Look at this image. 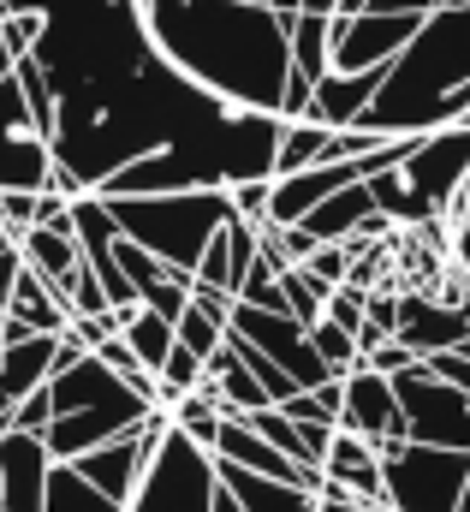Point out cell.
I'll return each mask as SVG.
<instances>
[{"label":"cell","instance_id":"cell-1","mask_svg":"<svg viewBox=\"0 0 470 512\" xmlns=\"http://www.w3.org/2000/svg\"><path fill=\"white\" fill-rule=\"evenodd\" d=\"M0 12H42L36 66L54 84V167L102 191L119 167L167 143L280 149V114L238 108L185 78L149 36L143 0H0Z\"/></svg>","mask_w":470,"mask_h":512},{"label":"cell","instance_id":"cell-2","mask_svg":"<svg viewBox=\"0 0 470 512\" xmlns=\"http://www.w3.org/2000/svg\"><path fill=\"white\" fill-rule=\"evenodd\" d=\"M155 48L238 108L280 114L292 78V12L268 0H143Z\"/></svg>","mask_w":470,"mask_h":512},{"label":"cell","instance_id":"cell-3","mask_svg":"<svg viewBox=\"0 0 470 512\" xmlns=\"http://www.w3.org/2000/svg\"><path fill=\"white\" fill-rule=\"evenodd\" d=\"M470 114V0H447L423 12L417 36L393 54L375 102L363 108V131L411 137V131L459 126Z\"/></svg>","mask_w":470,"mask_h":512},{"label":"cell","instance_id":"cell-4","mask_svg":"<svg viewBox=\"0 0 470 512\" xmlns=\"http://www.w3.org/2000/svg\"><path fill=\"white\" fill-rule=\"evenodd\" d=\"M48 399H54V423H48V453L54 459H84L90 447L102 441H119V435H137L155 411L149 393L119 376L114 364H102L96 352H72L54 382H48Z\"/></svg>","mask_w":470,"mask_h":512},{"label":"cell","instance_id":"cell-5","mask_svg":"<svg viewBox=\"0 0 470 512\" xmlns=\"http://www.w3.org/2000/svg\"><path fill=\"white\" fill-rule=\"evenodd\" d=\"M119 233L137 239L143 251H155L167 268L197 274V262L209 251V239L233 221V197L227 191H155V197H108Z\"/></svg>","mask_w":470,"mask_h":512},{"label":"cell","instance_id":"cell-6","mask_svg":"<svg viewBox=\"0 0 470 512\" xmlns=\"http://www.w3.org/2000/svg\"><path fill=\"white\" fill-rule=\"evenodd\" d=\"M470 483V453L429 447V441H387L381 447V512H459Z\"/></svg>","mask_w":470,"mask_h":512},{"label":"cell","instance_id":"cell-7","mask_svg":"<svg viewBox=\"0 0 470 512\" xmlns=\"http://www.w3.org/2000/svg\"><path fill=\"white\" fill-rule=\"evenodd\" d=\"M221 501V465L209 447H197L191 435L167 429V441L155 447L137 495H131V512H215Z\"/></svg>","mask_w":470,"mask_h":512},{"label":"cell","instance_id":"cell-8","mask_svg":"<svg viewBox=\"0 0 470 512\" xmlns=\"http://www.w3.org/2000/svg\"><path fill=\"white\" fill-rule=\"evenodd\" d=\"M399 411H405V435L429 441V447H459L470 453V393L447 376L429 370V358H417L411 370L393 376Z\"/></svg>","mask_w":470,"mask_h":512},{"label":"cell","instance_id":"cell-9","mask_svg":"<svg viewBox=\"0 0 470 512\" xmlns=\"http://www.w3.org/2000/svg\"><path fill=\"white\" fill-rule=\"evenodd\" d=\"M423 12H334V66L328 72H369V66H393V54L417 36Z\"/></svg>","mask_w":470,"mask_h":512},{"label":"cell","instance_id":"cell-10","mask_svg":"<svg viewBox=\"0 0 470 512\" xmlns=\"http://www.w3.org/2000/svg\"><path fill=\"white\" fill-rule=\"evenodd\" d=\"M72 352H84L72 334H12V340H0V429L12 417V405L54 382V370Z\"/></svg>","mask_w":470,"mask_h":512},{"label":"cell","instance_id":"cell-11","mask_svg":"<svg viewBox=\"0 0 470 512\" xmlns=\"http://www.w3.org/2000/svg\"><path fill=\"white\" fill-rule=\"evenodd\" d=\"M340 429H352V435L375 441V447L399 441V435H405V411H399L393 376H381V370H369V364L346 370V376H340Z\"/></svg>","mask_w":470,"mask_h":512},{"label":"cell","instance_id":"cell-12","mask_svg":"<svg viewBox=\"0 0 470 512\" xmlns=\"http://www.w3.org/2000/svg\"><path fill=\"white\" fill-rule=\"evenodd\" d=\"M322 477H328L322 495H346V501H363V507L381 512V495L387 489H381V447L375 441L340 429L334 447H328V459H322Z\"/></svg>","mask_w":470,"mask_h":512},{"label":"cell","instance_id":"cell-13","mask_svg":"<svg viewBox=\"0 0 470 512\" xmlns=\"http://www.w3.org/2000/svg\"><path fill=\"white\" fill-rule=\"evenodd\" d=\"M399 340L417 352V358H435V352H453L470 340V304H435V298H399Z\"/></svg>","mask_w":470,"mask_h":512},{"label":"cell","instance_id":"cell-14","mask_svg":"<svg viewBox=\"0 0 470 512\" xmlns=\"http://www.w3.org/2000/svg\"><path fill=\"white\" fill-rule=\"evenodd\" d=\"M381 78H387V66H369V72H322L304 120H322V126H334V131L357 126V120H363V108L375 102Z\"/></svg>","mask_w":470,"mask_h":512},{"label":"cell","instance_id":"cell-15","mask_svg":"<svg viewBox=\"0 0 470 512\" xmlns=\"http://www.w3.org/2000/svg\"><path fill=\"white\" fill-rule=\"evenodd\" d=\"M18 245H24V262H30L54 292L84 268V245H78V233H72V209H66L60 221H36V227H24Z\"/></svg>","mask_w":470,"mask_h":512},{"label":"cell","instance_id":"cell-16","mask_svg":"<svg viewBox=\"0 0 470 512\" xmlns=\"http://www.w3.org/2000/svg\"><path fill=\"white\" fill-rule=\"evenodd\" d=\"M54 185V143L36 126L0 131V191H48Z\"/></svg>","mask_w":470,"mask_h":512},{"label":"cell","instance_id":"cell-17","mask_svg":"<svg viewBox=\"0 0 470 512\" xmlns=\"http://www.w3.org/2000/svg\"><path fill=\"white\" fill-rule=\"evenodd\" d=\"M6 316L24 322V328H36V334H66V328H72V304H66L30 262L18 268V280H12V292H6Z\"/></svg>","mask_w":470,"mask_h":512},{"label":"cell","instance_id":"cell-18","mask_svg":"<svg viewBox=\"0 0 470 512\" xmlns=\"http://www.w3.org/2000/svg\"><path fill=\"white\" fill-rule=\"evenodd\" d=\"M215 465H221V483L233 489V501L244 512H322V495H304V489H292V483L256 477V471L227 465V459H215Z\"/></svg>","mask_w":470,"mask_h":512},{"label":"cell","instance_id":"cell-19","mask_svg":"<svg viewBox=\"0 0 470 512\" xmlns=\"http://www.w3.org/2000/svg\"><path fill=\"white\" fill-rule=\"evenodd\" d=\"M125 346L137 352V364L149 370V376H161V364H167V352L179 346V322L173 316H161V310H149V304H137V310H125Z\"/></svg>","mask_w":470,"mask_h":512},{"label":"cell","instance_id":"cell-20","mask_svg":"<svg viewBox=\"0 0 470 512\" xmlns=\"http://www.w3.org/2000/svg\"><path fill=\"white\" fill-rule=\"evenodd\" d=\"M292 66L304 78H322L334 66V12H316V6L292 12Z\"/></svg>","mask_w":470,"mask_h":512},{"label":"cell","instance_id":"cell-21","mask_svg":"<svg viewBox=\"0 0 470 512\" xmlns=\"http://www.w3.org/2000/svg\"><path fill=\"white\" fill-rule=\"evenodd\" d=\"M203 382L215 387V399H221L227 411H262V405H274V399H268V387L250 376V364L238 358L233 346H221V352L209 358V376H203Z\"/></svg>","mask_w":470,"mask_h":512},{"label":"cell","instance_id":"cell-22","mask_svg":"<svg viewBox=\"0 0 470 512\" xmlns=\"http://www.w3.org/2000/svg\"><path fill=\"white\" fill-rule=\"evenodd\" d=\"M42 512H125L114 495H102L78 465H66V459H54V471H48V501Z\"/></svg>","mask_w":470,"mask_h":512},{"label":"cell","instance_id":"cell-23","mask_svg":"<svg viewBox=\"0 0 470 512\" xmlns=\"http://www.w3.org/2000/svg\"><path fill=\"white\" fill-rule=\"evenodd\" d=\"M167 411H173V429H179V435H191L197 447H209V453H215V441H221V423H227V405L215 399V387L203 382L197 393L173 399Z\"/></svg>","mask_w":470,"mask_h":512},{"label":"cell","instance_id":"cell-24","mask_svg":"<svg viewBox=\"0 0 470 512\" xmlns=\"http://www.w3.org/2000/svg\"><path fill=\"white\" fill-rule=\"evenodd\" d=\"M244 423L262 435V441H274L286 459H298V465H310V471H322L316 465V447H310V435H304V423L286 411V405H262V411H244Z\"/></svg>","mask_w":470,"mask_h":512},{"label":"cell","instance_id":"cell-25","mask_svg":"<svg viewBox=\"0 0 470 512\" xmlns=\"http://www.w3.org/2000/svg\"><path fill=\"white\" fill-rule=\"evenodd\" d=\"M328 137H334V126H322V120H286L280 149H274V179H280V173H304V167H316L322 149H328Z\"/></svg>","mask_w":470,"mask_h":512},{"label":"cell","instance_id":"cell-26","mask_svg":"<svg viewBox=\"0 0 470 512\" xmlns=\"http://www.w3.org/2000/svg\"><path fill=\"white\" fill-rule=\"evenodd\" d=\"M179 346H191L203 364L227 346V316H209L203 304H185V316H179Z\"/></svg>","mask_w":470,"mask_h":512},{"label":"cell","instance_id":"cell-27","mask_svg":"<svg viewBox=\"0 0 470 512\" xmlns=\"http://www.w3.org/2000/svg\"><path fill=\"white\" fill-rule=\"evenodd\" d=\"M310 340H316V352H322V364H328L334 376H346V370H357V364H363L357 334H352V328H340L334 316H322V322L310 328Z\"/></svg>","mask_w":470,"mask_h":512},{"label":"cell","instance_id":"cell-28","mask_svg":"<svg viewBox=\"0 0 470 512\" xmlns=\"http://www.w3.org/2000/svg\"><path fill=\"white\" fill-rule=\"evenodd\" d=\"M203 376H209V364L191 352V346H173L167 352V364H161V405H173V399H185V393H197L203 387Z\"/></svg>","mask_w":470,"mask_h":512},{"label":"cell","instance_id":"cell-29","mask_svg":"<svg viewBox=\"0 0 470 512\" xmlns=\"http://www.w3.org/2000/svg\"><path fill=\"white\" fill-rule=\"evenodd\" d=\"M357 245H363V239H352V245H316V251H310V262H304V268H310V280H316L322 292H340V286L352 280Z\"/></svg>","mask_w":470,"mask_h":512},{"label":"cell","instance_id":"cell-30","mask_svg":"<svg viewBox=\"0 0 470 512\" xmlns=\"http://www.w3.org/2000/svg\"><path fill=\"white\" fill-rule=\"evenodd\" d=\"M48 423H54V399H48V387H36L30 399H18L12 417H6V429H24V435H48Z\"/></svg>","mask_w":470,"mask_h":512},{"label":"cell","instance_id":"cell-31","mask_svg":"<svg viewBox=\"0 0 470 512\" xmlns=\"http://www.w3.org/2000/svg\"><path fill=\"white\" fill-rule=\"evenodd\" d=\"M268 185H274V179H244V185H233V191H227V197H233V215L268 221Z\"/></svg>","mask_w":470,"mask_h":512},{"label":"cell","instance_id":"cell-32","mask_svg":"<svg viewBox=\"0 0 470 512\" xmlns=\"http://www.w3.org/2000/svg\"><path fill=\"white\" fill-rule=\"evenodd\" d=\"M36 197L42 191H0V227H12V233L36 227Z\"/></svg>","mask_w":470,"mask_h":512},{"label":"cell","instance_id":"cell-33","mask_svg":"<svg viewBox=\"0 0 470 512\" xmlns=\"http://www.w3.org/2000/svg\"><path fill=\"white\" fill-rule=\"evenodd\" d=\"M363 364H369V370H381V376H399V370H411V364H417V352H411V346L393 334V340H381V346H375Z\"/></svg>","mask_w":470,"mask_h":512},{"label":"cell","instance_id":"cell-34","mask_svg":"<svg viewBox=\"0 0 470 512\" xmlns=\"http://www.w3.org/2000/svg\"><path fill=\"white\" fill-rule=\"evenodd\" d=\"M453 274L470 286V215H459V221H453Z\"/></svg>","mask_w":470,"mask_h":512},{"label":"cell","instance_id":"cell-35","mask_svg":"<svg viewBox=\"0 0 470 512\" xmlns=\"http://www.w3.org/2000/svg\"><path fill=\"white\" fill-rule=\"evenodd\" d=\"M369 6H381V12H435V6H447V0H369ZM363 12V6H357Z\"/></svg>","mask_w":470,"mask_h":512},{"label":"cell","instance_id":"cell-36","mask_svg":"<svg viewBox=\"0 0 470 512\" xmlns=\"http://www.w3.org/2000/svg\"><path fill=\"white\" fill-rule=\"evenodd\" d=\"M322 512H375V507H363V501H346V495H322Z\"/></svg>","mask_w":470,"mask_h":512},{"label":"cell","instance_id":"cell-37","mask_svg":"<svg viewBox=\"0 0 470 512\" xmlns=\"http://www.w3.org/2000/svg\"><path fill=\"white\" fill-rule=\"evenodd\" d=\"M12 66H18V54H12V42H6V30H0V84L12 78Z\"/></svg>","mask_w":470,"mask_h":512},{"label":"cell","instance_id":"cell-38","mask_svg":"<svg viewBox=\"0 0 470 512\" xmlns=\"http://www.w3.org/2000/svg\"><path fill=\"white\" fill-rule=\"evenodd\" d=\"M215 512H244V507L233 501V489H227V483H221V501H215Z\"/></svg>","mask_w":470,"mask_h":512},{"label":"cell","instance_id":"cell-39","mask_svg":"<svg viewBox=\"0 0 470 512\" xmlns=\"http://www.w3.org/2000/svg\"><path fill=\"white\" fill-rule=\"evenodd\" d=\"M304 6H316V12H340V0H304Z\"/></svg>","mask_w":470,"mask_h":512},{"label":"cell","instance_id":"cell-40","mask_svg":"<svg viewBox=\"0 0 470 512\" xmlns=\"http://www.w3.org/2000/svg\"><path fill=\"white\" fill-rule=\"evenodd\" d=\"M268 6H280V12H298V6H304V0H268Z\"/></svg>","mask_w":470,"mask_h":512},{"label":"cell","instance_id":"cell-41","mask_svg":"<svg viewBox=\"0 0 470 512\" xmlns=\"http://www.w3.org/2000/svg\"><path fill=\"white\" fill-rule=\"evenodd\" d=\"M459 512H470V483H465V495H459Z\"/></svg>","mask_w":470,"mask_h":512},{"label":"cell","instance_id":"cell-42","mask_svg":"<svg viewBox=\"0 0 470 512\" xmlns=\"http://www.w3.org/2000/svg\"><path fill=\"white\" fill-rule=\"evenodd\" d=\"M0 340H6V310H0Z\"/></svg>","mask_w":470,"mask_h":512},{"label":"cell","instance_id":"cell-43","mask_svg":"<svg viewBox=\"0 0 470 512\" xmlns=\"http://www.w3.org/2000/svg\"><path fill=\"white\" fill-rule=\"evenodd\" d=\"M465 120H470V114H465Z\"/></svg>","mask_w":470,"mask_h":512}]
</instances>
